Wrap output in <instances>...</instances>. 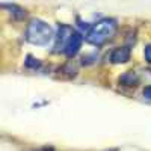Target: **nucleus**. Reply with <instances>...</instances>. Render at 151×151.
I'll return each instance as SVG.
<instances>
[{
    "mask_svg": "<svg viewBox=\"0 0 151 151\" xmlns=\"http://www.w3.org/2000/svg\"><path fill=\"white\" fill-rule=\"evenodd\" d=\"M118 30V23L113 18H101L98 20L95 24H92L91 29L86 33V41L91 45L100 47L106 44L109 40L115 36Z\"/></svg>",
    "mask_w": 151,
    "mask_h": 151,
    "instance_id": "nucleus-1",
    "label": "nucleus"
},
{
    "mask_svg": "<svg viewBox=\"0 0 151 151\" xmlns=\"http://www.w3.org/2000/svg\"><path fill=\"white\" fill-rule=\"evenodd\" d=\"M55 32L53 27L48 23H45L44 20L40 18H33L29 21L27 29H26V41L32 45H40V47H45L52 42V40L55 38Z\"/></svg>",
    "mask_w": 151,
    "mask_h": 151,
    "instance_id": "nucleus-2",
    "label": "nucleus"
},
{
    "mask_svg": "<svg viewBox=\"0 0 151 151\" xmlns=\"http://www.w3.org/2000/svg\"><path fill=\"white\" fill-rule=\"evenodd\" d=\"M76 30L73 29V26H70V24H59L58 27V33L55 36V45H53V52L55 53H64L65 48L71 40V36Z\"/></svg>",
    "mask_w": 151,
    "mask_h": 151,
    "instance_id": "nucleus-3",
    "label": "nucleus"
},
{
    "mask_svg": "<svg viewBox=\"0 0 151 151\" xmlns=\"http://www.w3.org/2000/svg\"><path fill=\"white\" fill-rule=\"evenodd\" d=\"M82 44H83V35L80 32H74L73 36H71V40H70V42H68V45H67V48H65L64 55L68 56V58L76 56L79 53V50L82 48Z\"/></svg>",
    "mask_w": 151,
    "mask_h": 151,
    "instance_id": "nucleus-4",
    "label": "nucleus"
},
{
    "mask_svg": "<svg viewBox=\"0 0 151 151\" xmlns=\"http://www.w3.org/2000/svg\"><path fill=\"white\" fill-rule=\"evenodd\" d=\"M130 48L127 45H124V47H116L113 52L110 53V62L112 64H125V62H129L130 60Z\"/></svg>",
    "mask_w": 151,
    "mask_h": 151,
    "instance_id": "nucleus-5",
    "label": "nucleus"
},
{
    "mask_svg": "<svg viewBox=\"0 0 151 151\" xmlns=\"http://www.w3.org/2000/svg\"><path fill=\"white\" fill-rule=\"evenodd\" d=\"M137 82H139V77L134 71H125L119 77V83L124 86H136Z\"/></svg>",
    "mask_w": 151,
    "mask_h": 151,
    "instance_id": "nucleus-6",
    "label": "nucleus"
},
{
    "mask_svg": "<svg viewBox=\"0 0 151 151\" xmlns=\"http://www.w3.org/2000/svg\"><path fill=\"white\" fill-rule=\"evenodd\" d=\"M3 8L8 9L11 12V15H14V18L17 20H21L26 17V9H23L21 6L18 5H11V3H3Z\"/></svg>",
    "mask_w": 151,
    "mask_h": 151,
    "instance_id": "nucleus-7",
    "label": "nucleus"
},
{
    "mask_svg": "<svg viewBox=\"0 0 151 151\" xmlns=\"http://www.w3.org/2000/svg\"><path fill=\"white\" fill-rule=\"evenodd\" d=\"M40 65H41V62H40V60L35 59V58L30 56V55H27V58H26V67H27V68L36 70V68H40Z\"/></svg>",
    "mask_w": 151,
    "mask_h": 151,
    "instance_id": "nucleus-8",
    "label": "nucleus"
},
{
    "mask_svg": "<svg viewBox=\"0 0 151 151\" xmlns=\"http://www.w3.org/2000/svg\"><path fill=\"white\" fill-rule=\"evenodd\" d=\"M144 56H145V60L151 65V44L145 45V50H144Z\"/></svg>",
    "mask_w": 151,
    "mask_h": 151,
    "instance_id": "nucleus-9",
    "label": "nucleus"
},
{
    "mask_svg": "<svg viewBox=\"0 0 151 151\" xmlns=\"http://www.w3.org/2000/svg\"><path fill=\"white\" fill-rule=\"evenodd\" d=\"M144 97H145L147 100H151V85L147 86L145 89H144Z\"/></svg>",
    "mask_w": 151,
    "mask_h": 151,
    "instance_id": "nucleus-10",
    "label": "nucleus"
},
{
    "mask_svg": "<svg viewBox=\"0 0 151 151\" xmlns=\"http://www.w3.org/2000/svg\"><path fill=\"white\" fill-rule=\"evenodd\" d=\"M42 151H53V148H50V150H48V148H44Z\"/></svg>",
    "mask_w": 151,
    "mask_h": 151,
    "instance_id": "nucleus-11",
    "label": "nucleus"
}]
</instances>
